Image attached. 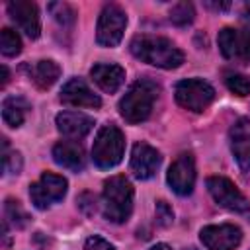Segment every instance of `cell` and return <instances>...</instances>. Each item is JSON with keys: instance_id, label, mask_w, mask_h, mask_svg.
I'll return each instance as SVG.
<instances>
[{"instance_id": "1", "label": "cell", "mask_w": 250, "mask_h": 250, "mask_svg": "<svg viewBox=\"0 0 250 250\" xmlns=\"http://www.w3.org/2000/svg\"><path fill=\"white\" fill-rule=\"evenodd\" d=\"M129 49L139 61L158 68H178L184 62V53L170 39L160 35H135Z\"/></svg>"}, {"instance_id": "2", "label": "cell", "mask_w": 250, "mask_h": 250, "mask_svg": "<svg viewBox=\"0 0 250 250\" xmlns=\"http://www.w3.org/2000/svg\"><path fill=\"white\" fill-rule=\"evenodd\" d=\"M158 92L160 86L150 78H141L135 84H131V88L125 92V96L119 102L121 117L131 125L148 119L152 105L158 98Z\"/></svg>"}, {"instance_id": "3", "label": "cell", "mask_w": 250, "mask_h": 250, "mask_svg": "<svg viewBox=\"0 0 250 250\" xmlns=\"http://www.w3.org/2000/svg\"><path fill=\"white\" fill-rule=\"evenodd\" d=\"M104 217L111 223H125L133 211V186L125 176H111L102 193Z\"/></svg>"}, {"instance_id": "4", "label": "cell", "mask_w": 250, "mask_h": 250, "mask_svg": "<svg viewBox=\"0 0 250 250\" xmlns=\"http://www.w3.org/2000/svg\"><path fill=\"white\" fill-rule=\"evenodd\" d=\"M123 152H125V137L121 129L115 127L113 123L104 125L94 139V146H92L94 164L98 168H113L121 162Z\"/></svg>"}, {"instance_id": "5", "label": "cell", "mask_w": 250, "mask_h": 250, "mask_svg": "<svg viewBox=\"0 0 250 250\" xmlns=\"http://www.w3.org/2000/svg\"><path fill=\"white\" fill-rule=\"evenodd\" d=\"M215 100V88L199 78L180 80L176 84V102L189 111H203Z\"/></svg>"}, {"instance_id": "6", "label": "cell", "mask_w": 250, "mask_h": 250, "mask_svg": "<svg viewBox=\"0 0 250 250\" xmlns=\"http://www.w3.org/2000/svg\"><path fill=\"white\" fill-rule=\"evenodd\" d=\"M127 25V16L117 4H107L100 18L96 27V41L102 47H115L123 39V31Z\"/></svg>"}, {"instance_id": "7", "label": "cell", "mask_w": 250, "mask_h": 250, "mask_svg": "<svg viewBox=\"0 0 250 250\" xmlns=\"http://www.w3.org/2000/svg\"><path fill=\"white\" fill-rule=\"evenodd\" d=\"M207 189L217 205L234 211V213H248L250 203L242 195V191L225 176H211L207 178Z\"/></svg>"}, {"instance_id": "8", "label": "cell", "mask_w": 250, "mask_h": 250, "mask_svg": "<svg viewBox=\"0 0 250 250\" xmlns=\"http://www.w3.org/2000/svg\"><path fill=\"white\" fill-rule=\"evenodd\" d=\"M66 180L59 174L45 172L37 182L29 186V197L31 203L37 209H49L53 203L61 201L66 193Z\"/></svg>"}, {"instance_id": "9", "label": "cell", "mask_w": 250, "mask_h": 250, "mask_svg": "<svg viewBox=\"0 0 250 250\" xmlns=\"http://www.w3.org/2000/svg\"><path fill=\"white\" fill-rule=\"evenodd\" d=\"M217 43L225 59L234 61L238 64L250 62V31L236 27H223L217 35Z\"/></svg>"}, {"instance_id": "10", "label": "cell", "mask_w": 250, "mask_h": 250, "mask_svg": "<svg viewBox=\"0 0 250 250\" xmlns=\"http://www.w3.org/2000/svg\"><path fill=\"white\" fill-rule=\"evenodd\" d=\"M168 186L178 195H189L195 186V160L189 152H182L168 168Z\"/></svg>"}, {"instance_id": "11", "label": "cell", "mask_w": 250, "mask_h": 250, "mask_svg": "<svg viewBox=\"0 0 250 250\" xmlns=\"http://www.w3.org/2000/svg\"><path fill=\"white\" fill-rule=\"evenodd\" d=\"M199 238L209 250H234L242 240V230L234 225H207L199 230Z\"/></svg>"}, {"instance_id": "12", "label": "cell", "mask_w": 250, "mask_h": 250, "mask_svg": "<svg viewBox=\"0 0 250 250\" xmlns=\"http://www.w3.org/2000/svg\"><path fill=\"white\" fill-rule=\"evenodd\" d=\"M8 14L12 18V21H16V25L29 37V39H37L41 33V20H39V10L33 2L29 0H12L8 2Z\"/></svg>"}, {"instance_id": "13", "label": "cell", "mask_w": 250, "mask_h": 250, "mask_svg": "<svg viewBox=\"0 0 250 250\" xmlns=\"http://www.w3.org/2000/svg\"><path fill=\"white\" fill-rule=\"evenodd\" d=\"M160 162H162L160 152L154 146L146 145V143H137L133 146V150H131V162H129V166H131L133 176L139 178V180L152 178L156 174Z\"/></svg>"}, {"instance_id": "14", "label": "cell", "mask_w": 250, "mask_h": 250, "mask_svg": "<svg viewBox=\"0 0 250 250\" xmlns=\"http://www.w3.org/2000/svg\"><path fill=\"white\" fill-rule=\"evenodd\" d=\"M230 150L240 170L250 172V119L240 117L230 127Z\"/></svg>"}, {"instance_id": "15", "label": "cell", "mask_w": 250, "mask_h": 250, "mask_svg": "<svg viewBox=\"0 0 250 250\" xmlns=\"http://www.w3.org/2000/svg\"><path fill=\"white\" fill-rule=\"evenodd\" d=\"M61 102L66 105H74V107H100L102 100L100 96H96L86 82H82L80 78H70L62 90H61Z\"/></svg>"}, {"instance_id": "16", "label": "cell", "mask_w": 250, "mask_h": 250, "mask_svg": "<svg viewBox=\"0 0 250 250\" xmlns=\"http://www.w3.org/2000/svg\"><path fill=\"white\" fill-rule=\"evenodd\" d=\"M55 121H57L59 133L68 137L70 141H78V139L86 137L94 127V119L84 113H78V111H62L57 115Z\"/></svg>"}, {"instance_id": "17", "label": "cell", "mask_w": 250, "mask_h": 250, "mask_svg": "<svg viewBox=\"0 0 250 250\" xmlns=\"http://www.w3.org/2000/svg\"><path fill=\"white\" fill-rule=\"evenodd\" d=\"M53 160L72 172H80L86 164L84 148L78 141H61L53 146Z\"/></svg>"}, {"instance_id": "18", "label": "cell", "mask_w": 250, "mask_h": 250, "mask_svg": "<svg viewBox=\"0 0 250 250\" xmlns=\"http://www.w3.org/2000/svg\"><path fill=\"white\" fill-rule=\"evenodd\" d=\"M92 80L107 94H113L121 88V84L125 82V70L119 64H105V62H98L92 66L90 70Z\"/></svg>"}, {"instance_id": "19", "label": "cell", "mask_w": 250, "mask_h": 250, "mask_svg": "<svg viewBox=\"0 0 250 250\" xmlns=\"http://www.w3.org/2000/svg\"><path fill=\"white\" fill-rule=\"evenodd\" d=\"M25 70H27V74H29V80H31L37 88H41V90L51 88V86L59 80V76H61L59 64H57L55 61H51V59H41V61H37V62H33V64H27Z\"/></svg>"}, {"instance_id": "20", "label": "cell", "mask_w": 250, "mask_h": 250, "mask_svg": "<svg viewBox=\"0 0 250 250\" xmlns=\"http://www.w3.org/2000/svg\"><path fill=\"white\" fill-rule=\"evenodd\" d=\"M29 104L21 96H8L2 102V119L10 127H20L25 121Z\"/></svg>"}, {"instance_id": "21", "label": "cell", "mask_w": 250, "mask_h": 250, "mask_svg": "<svg viewBox=\"0 0 250 250\" xmlns=\"http://www.w3.org/2000/svg\"><path fill=\"white\" fill-rule=\"evenodd\" d=\"M0 51L4 57H16L21 53V39L14 29L4 27L0 31Z\"/></svg>"}, {"instance_id": "22", "label": "cell", "mask_w": 250, "mask_h": 250, "mask_svg": "<svg viewBox=\"0 0 250 250\" xmlns=\"http://www.w3.org/2000/svg\"><path fill=\"white\" fill-rule=\"evenodd\" d=\"M47 10L51 12V16H53L62 27H70V25L74 23V20H76V12H74L72 6L66 4V2H51V4L47 6Z\"/></svg>"}, {"instance_id": "23", "label": "cell", "mask_w": 250, "mask_h": 250, "mask_svg": "<svg viewBox=\"0 0 250 250\" xmlns=\"http://www.w3.org/2000/svg\"><path fill=\"white\" fill-rule=\"evenodd\" d=\"M4 215H6V221H10L16 229H23L27 225V221H29L27 213L21 209L20 201H16V199H6V203H4Z\"/></svg>"}, {"instance_id": "24", "label": "cell", "mask_w": 250, "mask_h": 250, "mask_svg": "<svg viewBox=\"0 0 250 250\" xmlns=\"http://www.w3.org/2000/svg\"><path fill=\"white\" fill-rule=\"evenodd\" d=\"M193 6L189 2H178L170 8V21L174 25H188L193 21Z\"/></svg>"}, {"instance_id": "25", "label": "cell", "mask_w": 250, "mask_h": 250, "mask_svg": "<svg viewBox=\"0 0 250 250\" xmlns=\"http://www.w3.org/2000/svg\"><path fill=\"white\" fill-rule=\"evenodd\" d=\"M225 84L236 96H248L250 94V78L244 74H227Z\"/></svg>"}, {"instance_id": "26", "label": "cell", "mask_w": 250, "mask_h": 250, "mask_svg": "<svg viewBox=\"0 0 250 250\" xmlns=\"http://www.w3.org/2000/svg\"><path fill=\"white\" fill-rule=\"evenodd\" d=\"M2 146H4V156H2V162H4V172L6 174H18L21 170V154L18 150H8V143L6 139H2Z\"/></svg>"}, {"instance_id": "27", "label": "cell", "mask_w": 250, "mask_h": 250, "mask_svg": "<svg viewBox=\"0 0 250 250\" xmlns=\"http://www.w3.org/2000/svg\"><path fill=\"white\" fill-rule=\"evenodd\" d=\"M156 221H158V225H162V227L172 225L174 213H172V209H170V205H168L166 201H156Z\"/></svg>"}, {"instance_id": "28", "label": "cell", "mask_w": 250, "mask_h": 250, "mask_svg": "<svg viewBox=\"0 0 250 250\" xmlns=\"http://www.w3.org/2000/svg\"><path fill=\"white\" fill-rule=\"evenodd\" d=\"M84 250H115L105 238H102V236H90L88 240H86V244H84Z\"/></svg>"}, {"instance_id": "29", "label": "cell", "mask_w": 250, "mask_h": 250, "mask_svg": "<svg viewBox=\"0 0 250 250\" xmlns=\"http://www.w3.org/2000/svg\"><path fill=\"white\" fill-rule=\"evenodd\" d=\"M78 207L86 213V215H94L96 213V195L92 193H82L78 197Z\"/></svg>"}, {"instance_id": "30", "label": "cell", "mask_w": 250, "mask_h": 250, "mask_svg": "<svg viewBox=\"0 0 250 250\" xmlns=\"http://www.w3.org/2000/svg\"><path fill=\"white\" fill-rule=\"evenodd\" d=\"M207 6H209V8H215V10H227L230 4H229V2H223V4H221V2H219V4H211V2H207Z\"/></svg>"}, {"instance_id": "31", "label": "cell", "mask_w": 250, "mask_h": 250, "mask_svg": "<svg viewBox=\"0 0 250 250\" xmlns=\"http://www.w3.org/2000/svg\"><path fill=\"white\" fill-rule=\"evenodd\" d=\"M8 76H10V74H8V68H6V66H2V86H6V84H8Z\"/></svg>"}, {"instance_id": "32", "label": "cell", "mask_w": 250, "mask_h": 250, "mask_svg": "<svg viewBox=\"0 0 250 250\" xmlns=\"http://www.w3.org/2000/svg\"><path fill=\"white\" fill-rule=\"evenodd\" d=\"M150 250H172V248H170L168 244H164V242H160V244H154V246H152Z\"/></svg>"}, {"instance_id": "33", "label": "cell", "mask_w": 250, "mask_h": 250, "mask_svg": "<svg viewBox=\"0 0 250 250\" xmlns=\"http://www.w3.org/2000/svg\"><path fill=\"white\" fill-rule=\"evenodd\" d=\"M244 20H246V21H250V2L244 6Z\"/></svg>"}, {"instance_id": "34", "label": "cell", "mask_w": 250, "mask_h": 250, "mask_svg": "<svg viewBox=\"0 0 250 250\" xmlns=\"http://www.w3.org/2000/svg\"><path fill=\"white\" fill-rule=\"evenodd\" d=\"M186 250H197V248H186Z\"/></svg>"}]
</instances>
